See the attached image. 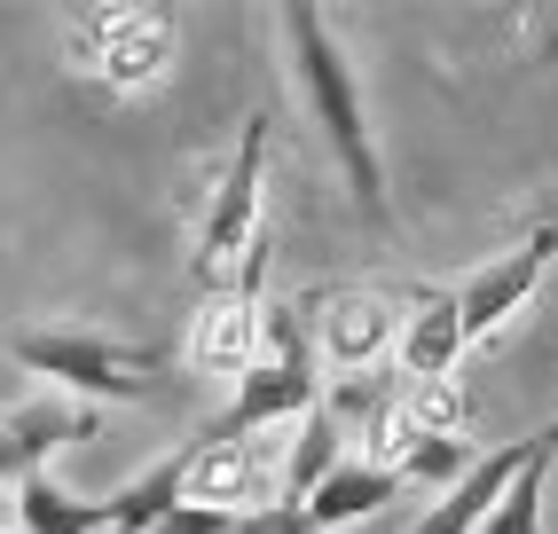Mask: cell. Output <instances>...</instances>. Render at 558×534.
<instances>
[{
	"instance_id": "obj_10",
	"label": "cell",
	"mask_w": 558,
	"mask_h": 534,
	"mask_svg": "<svg viewBox=\"0 0 558 534\" xmlns=\"http://www.w3.org/2000/svg\"><path fill=\"white\" fill-rule=\"evenodd\" d=\"M259 354V283H229L205 299V315L190 330V362L213 377H244Z\"/></svg>"
},
{
	"instance_id": "obj_6",
	"label": "cell",
	"mask_w": 558,
	"mask_h": 534,
	"mask_svg": "<svg viewBox=\"0 0 558 534\" xmlns=\"http://www.w3.org/2000/svg\"><path fill=\"white\" fill-rule=\"evenodd\" d=\"M550 259H558V228L543 220V228H527L504 259H488L480 276L457 291V323H464V347H480V338H496L519 307L535 299V283L550 276Z\"/></svg>"
},
{
	"instance_id": "obj_7",
	"label": "cell",
	"mask_w": 558,
	"mask_h": 534,
	"mask_svg": "<svg viewBox=\"0 0 558 534\" xmlns=\"http://www.w3.org/2000/svg\"><path fill=\"white\" fill-rule=\"evenodd\" d=\"M323 347L315 362L339 369V377H362L378 354H393V330H401V299L386 291H323Z\"/></svg>"
},
{
	"instance_id": "obj_3",
	"label": "cell",
	"mask_w": 558,
	"mask_h": 534,
	"mask_svg": "<svg viewBox=\"0 0 558 534\" xmlns=\"http://www.w3.org/2000/svg\"><path fill=\"white\" fill-rule=\"evenodd\" d=\"M9 354H16V369L80 393V409H95V401H150L158 377H166L158 347H134V338H110V330H16Z\"/></svg>"
},
{
	"instance_id": "obj_16",
	"label": "cell",
	"mask_w": 558,
	"mask_h": 534,
	"mask_svg": "<svg viewBox=\"0 0 558 534\" xmlns=\"http://www.w3.org/2000/svg\"><path fill=\"white\" fill-rule=\"evenodd\" d=\"M339 425H330L323 409H307L300 416V440H291V456H283V472H276V503H307V495L330 480V464H339Z\"/></svg>"
},
{
	"instance_id": "obj_18",
	"label": "cell",
	"mask_w": 558,
	"mask_h": 534,
	"mask_svg": "<svg viewBox=\"0 0 558 534\" xmlns=\"http://www.w3.org/2000/svg\"><path fill=\"white\" fill-rule=\"evenodd\" d=\"M229 534H315L300 503H259V511H236Z\"/></svg>"
},
{
	"instance_id": "obj_17",
	"label": "cell",
	"mask_w": 558,
	"mask_h": 534,
	"mask_svg": "<svg viewBox=\"0 0 558 534\" xmlns=\"http://www.w3.org/2000/svg\"><path fill=\"white\" fill-rule=\"evenodd\" d=\"M464 472H472V448H464L457 433H440V440H417V448L401 456V487H440V495H449Z\"/></svg>"
},
{
	"instance_id": "obj_2",
	"label": "cell",
	"mask_w": 558,
	"mask_h": 534,
	"mask_svg": "<svg viewBox=\"0 0 558 534\" xmlns=\"http://www.w3.org/2000/svg\"><path fill=\"white\" fill-rule=\"evenodd\" d=\"M300 315H307L300 299L259 307V354L236 377L229 409H220L197 440H252V433H268V425H300V416L323 401V362H315V338H307Z\"/></svg>"
},
{
	"instance_id": "obj_8",
	"label": "cell",
	"mask_w": 558,
	"mask_h": 534,
	"mask_svg": "<svg viewBox=\"0 0 558 534\" xmlns=\"http://www.w3.org/2000/svg\"><path fill=\"white\" fill-rule=\"evenodd\" d=\"M464 354V323H457V291L440 283H417L401 299V330H393V362L409 386H440Z\"/></svg>"
},
{
	"instance_id": "obj_4",
	"label": "cell",
	"mask_w": 558,
	"mask_h": 534,
	"mask_svg": "<svg viewBox=\"0 0 558 534\" xmlns=\"http://www.w3.org/2000/svg\"><path fill=\"white\" fill-rule=\"evenodd\" d=\"M259 173H268V119H244V142L213 189V213L197 236V283H236V267L259 236Z\"/></svg>"
},
{
	"instance_id": "obj_15",
	"label": "cell",
	"mask_w": 558,
	"mask_h": 534,
	"mask_svg": "<svg viewBox=\"0 0 558 534\" xmlns=\"http://www.w3.org/2000/svg\"><path fill=\"white\" fill-rule=\"evenodd\" d=\"M181 480H190V448H173L158 456L142 480H126L119 495H110V534H142V526H158L173 503H181Z\"/></svg>"
},
{
	"instance_id": "obj_5",
	"label": "cell",
	"mask_w": 558,
	"mask_h": 534,
	"mask_svg": "<svg viewBox=\"0 0 558 534\" xmlns=\"http://www.w3.org/2000/svg\"><path fill=\"white\" fill-rule=\"evenodd\" d=\"M166 56H173V32L150 9H95V16H80V32H71V63L102 71L110 87H150L166 71Z\"/></svg>"
},
{
	"instance_id": "obj_19",
	"label": "cell",
	"mask_w": 558,
	"mask_h": 534,
	"mask_svg": "<svg viewBox=\"0 0 558 534\" xmlns=\"http://www.w3.org/2000/svg\"><path fill=\"white\" fill-rule=\"evenodd\" d=\"M236 511H205V503H173L158 526H142V534H229Z\"/></svg>"
},
{
	"instance_id": "obj_1",
	"label": "cell",
	"mask_w": 558,
	"mask_h": 534,
	"mask_svg": "<svg viewBox=\"0 0 558 534\" xmlns=\"http://www.w3.org/2000/svg\"><path fill=\"white\" fill-rule=\"evenodd\" d=\"M283 48H291V87L307 95L315 126L330 142V158H339L354 205L369 213V228H386L393 236V197H386V158H378V134L362 119V80H354V56L339 48V32L315 0H283Z\"/></svg>"
},
{
	"instance_id": "obj_12",
	"label": "cell",
	"mask_w": 558,
	"mask_h": 534,
	"mask_svg": "<svg viewBox=\"0 0 558 534\" xmlns=\"http://www.w3.org/2000/svg\"><path fill=\"white\" fill-rule=\"evenodd\" d=\"M401 495V480L386 472V464H362V456H339V464H330V480L307 495V526L315 534H330V526H354V519H369V511H386Z\"/></svg>"
},
{
	"instance_id": "obj_14",
	"label": "cell",
	"mask_w": 558,
	"mask_h": 534,
	"mask_svg": "<svg viewBox=\"0 0 558 534\" xmlns=\"http://www.w3.org/2000/svg\"><path fill=\"white\" fill-rule=\"evenodd\" d=\"M550 464H558V425H543L535 456L519 464V480L496 495V511L480 519V534H543V495H550Z\"/></svg>"
},
{
	"instance_id": "obj_11",
	"label": "cell",
	"mask_w": 558,
	"mask_h": 534,
	"mask_svg": "<svg viewBox=\"0 0 558 534\" xmlns=\"http://www.w3.org/2000/svg\"><path fill=\"white\" fill-rule=\"evenodd\" d=\"M535 440H543V433L511 440V448H488V456H472V472H464L449 495H440V503H433L417 526H409V534H480V519H488V511H496V495L519 480V464L535 456Z\"/></svg>"
},
{
	"instance_id": "obj_13",
	"label": "cell",
	"mask_w": 558,
	"mask_h": 534,
	"mask_svg": "<svg viewBox=\"0 0 558 534\" xmlns=\"http://www.w3.org/2000/svg\"><path fill=\"white\" fill-rule=\"evenodd\" d=\"M9 519H16V534H110V503H80V495L56 487L48 472L16 480Z\"/></svg>"
},
{
	"instance_id": "obj_9",
	"label": "cell",
	"mask_w": 558,
	"mask_h": 534,
	"mask_svg": "<svg viewBox=\"0 0 558 534\" xmlns=\"http://www.w3.org/2000/svg\"><path fill=\"white\" fill-rule=\"evenodd\" d=\"M95 433V409H71V401H24L0 416V487H16L32 472H48V456L63 440H87Z\"/></svg>"
}]
</instances>
